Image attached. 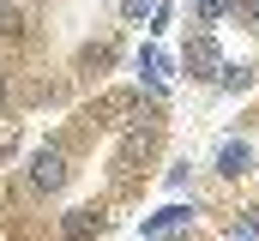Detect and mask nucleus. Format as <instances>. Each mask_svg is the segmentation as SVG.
Listing matches in <instances>:
<instances>
[{
  "mask_svg": "<svg viewBox=\"0 0 259 241\" xmlns=\"http://www.w3.org/2000/svg\"><path fill=\"white\" fill-rule=\"evenodd\" d=\"M97 229H103V217H97V211H72V217H66V235H72V241L97 235Z\"/></svg>",
  "mask_w": 259,
  "mask_h": 241,
  "instance_id": "2",
  "label": "nucleus"
},
{
  "mask_svg": "<svg viewBox=\"0 0 259 241\" xmlns=\"http://www.w3.org/2000/svg\"><path fill=\"white\" fill-rule=\"evenodd\" d=\"M30 175H36V187H61L66 181V157L61 151H36V169Z\"/></svg>",
  "mask_w": 259,
  "mask_h": 241,
  "instance_id": "1",
  "label": "nucleus"
},
{
  "mask_svg": "<svg viewBox=\"0 0 259 241\" xmlns=\"http://www.w3.org/2000/svg\"><path fill=\"white\" fill-rule=\"evenodd\" d=\"M187 66H199V78H211V66H217V49H211V43L187 49Z\"/></svg>",
  "mask_w": 259,
  "mask_h": 241,
  "instance_id": "3",
  "label": "nucleus"
},
{
  "mask_svg": "<svg viewBox=\"0 0 259 241\" xmlns=\"http://www.w3.org/2000/svg\"><path fill=\"white\" fill-rule=\"evenodd\" d=\"M151 12V0H127V18H145Z\"/></svg>",
  "mask_w": 259,
  "mask_h": 241,
  "instance_id": "5",
  "label": "nucleus"
},
{
  "mask_svg": "<svg viewBox=\"0 0 259 241\" xmlns=\"http://www.w3.org/2000/svg\"><path fill=\"white\" fill-rule=\"evenodd\" d=\"M241 169H247V151L229 145V151H223V175H241Z\"/></svg>",
  "mask_w": 259,
  "mask_h": 241,
  "instance_id": "4",
  "label": "nucleus"
}]
</instances>
